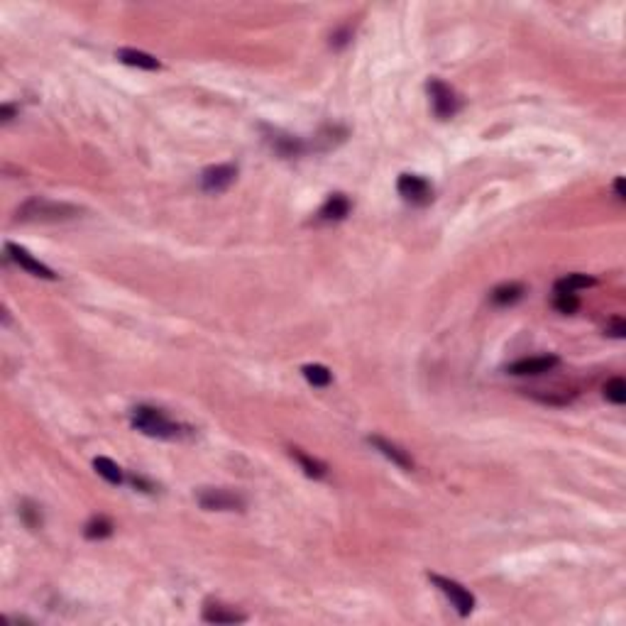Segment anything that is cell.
<instances>
[{"instance_id":"obj_1","label":"cell","mask_w":626,"mask_h":626,"mask_svg":"<svg viewBox=\"0 0 626 626\" xmlns=\"http://www.w3.org/2000/svg\"><path fill=\"white\" fill-rule=\"evenodd\" d=\"M130 423H132V428L149 436V438L174 441V438H181L184 433H188L186 426L171 421L167 414L162 411V409L145 406V404L132 409V411H130Z\"/></svg>"},{"instance_id":"obj_2","label":"cell","mask_w":626,"mask_h":626,"mask_svg":"<svg viewBox=\"0 0 626 626\" xmlns=\"http://www.w3.org/2000/svg\"><path fill=\"white\" fill-rule=\"evenodd\" d=\"M81 210L71 203H57L49 198H30L27 203H22L15 213V220L20 223H59V220H71L76 218Z\"/></svg>"},{"instance_id":"obj_3","label":"cell","mask_w":626,"mask_h":626,"mask_svg":"<svg viewBox=\"0 0 626 626\" xmlns=\"http://www.w3.org/2000/svg\"><path fill=\"white\" fill-rule=\"evenodd\" d=\"M196 500L206 512H242L245 509V500L237 492L223 490V487H206L198 492Z\"/></svg>"},{"instance_id":"obj_4","label":"cell","mask_w":626,"mask_h":626,"mask_svg":"<svg viewBox=\"0 0 626 626\" xmlns=\"http://www.w3.org/2000/svg\"><path fill=\"white\" fill-rule=\"evenodd\" d=\"M426 91H428V96H431V108H433V113L438 115L441 120L453 118V115L460 110L458 93L448 84H443L441 79H431L428 84H426Z\"/></svg>"},{"instance_id":"obj_5","label":"cell","mask_w":626,"mask_h":626,"mask_svg":"<svg viewBox=\"0 0 626 626\" xmlns=\"http://www.w3.org/2000/svg\"><path fill=\"white\" fill-rule=\"evenodd\" d=\"M428 578H431V583L438 587L443 595H446L448 600L453 602V607L458 609L460 617H470V614H473V609H475V597H473V592L465 590V587L460 585V583H455V580L443 578V575H428Z\"/></svg>"},{"instance_id":"obj_6","label":"cell","mask_w":626,"mask_h":626,"mask_svg":"<svg viewBox=\"0 0 626 626\" xmlns=\"http://www.w3.org/2000/svg\"><path fill=\"white\" fill-rule=\"evenodd\" d=\"M396 188L401 193L404 201H409L411 206H428L433 201V186L416 174H401L396 181Z\"/></svg>"},{"instance_id":"obj_7","label":"cell","mask_w":626,"mask_h":626,"mask_svg":"<svg viewBox=\"0 0 626 626\" xmlns=\"http://www.w3.org/2000/svg\"><path fill=\"white\" fill-rule=\"evenodd\" d=\"M264 140L269 142V147L274 149L279 157L284 159H291V157H301L303 152H306V142L301 140V137H293V135H286V132L281 130H269V127H264Z\"/></svg>"},{"instance_id":"obj_8","label":"cell","mask_w":626,"mask_h":626,"mask_svg":"<svg viewBox=\"0 0 626 626\" xmlns=\"http://www.w3.org/2000/svg\"><path fill=\"white\" fill-rule=\"evenodd\" d=\"M5 252H8V257L13 259V262L18 264V267L25 269L27 274L40 276V279H49V281L57 279V274H54V271L49 269L47 264H42L40 259L32 257V254L27 252L25 247H18V245H13V242H8V245H5Z\"/></svg>"},{"instance_id":"obj_9","label":"cell","mask_w":626,"mask_h":626,"mask_svg":"<svg viewBox=\"0 0 626 626\" xmlns=\"http://www.w3.org/2000/svg\"><path fill=\"white\" fill-rule=\"evenodd\" d=\"M235 179H237L235 164H215V167H208L201 174V188L208 193H220V191H225Z\"/></svg>"},{"instance_id":"obj_10","label":"cell","mask_w":626,"mask_h":626,"mask_svg":"<svg viewBox=\"0 0 626 626\" xmlns=\"http://www.w3.org/2000/svg\"><path fill=\"white\" fill-rule=\"evenodd\" d=\"M558 362H561V357L558 355H539V357H524V360H517V362H512L507 367L509 374H543V372H551L553 367H558Z\"/></svg>"},{"instance_id":"obj_11","label":"cell","mask_w":626,"mask_h":626,"mask_svg":"<svg viewBox=\"0 0 626 626\" xmlns=\"http://www.w3.org/2000/svg\"><path fill=\"white\" fill-rule=\"evenodd\" d=\"M367 443H369V446H372V448H377V450H379L384 458H389L394 465H399V468H404V470H414V460L409 458V453H406V450H401V448H399L396 443L382 438V436H369Z\"/></svg>"},{"instance_id":"obj_12","label":"cell","mask_w":626,"mask_h":626,"mask_svg":"<svg viewBox=\"0 0 626 626\" xmlns=\"http://www.w3.org/2000/svg\"><path fill=\"white\" fill-rule=\"evenodd\" d=\"M347 213H350V201H347V196L333 193V196L320 206L318 220H323V223H338V220H342Z\"/></svg>"},{"instance_id":"obj_13","label":"cell","mask_w":626,"mask_h":626,"mask_svg":"<svg viewBox=\"0 0 626 626\" xmlns=\"http://www.w3.org/2000/svg\"><path fill=\"white\" fill-rule=\"evenodd\" d=\"M115 57H118L120 62L127 64V66H137V69H147V71H154V69H159V66H162L157 59L152 57V54L137 52V49H118V52H115Z\"/></svg>"},{"instance_id":"obj_14","label":"cell","mask_w":626,"mask_h":626,"mask_svg":"<svg viewBox=\"0 0 626 626\" xmlns=\"http://www.w3.org/2000/svg\"><path fill=\"white\" fill-rule=\"evenodd\" d=\"M245 614H237L223 605H208L203 609V622L208 624H240L245 622Z\"/></svg>"},{"instance_id":"obj_15","label":"cell","mask_w":626,"mask_h":626,"mask_svg":"<svg viewBox=\"0 0 626 626\" xmlns=\"http://www.w3.org/2000/svg\"><path fill=\"white\" fill-rule=\"evenodd\" d=\"M291 458L296 460V463L303 468V473H306L308 477H313V480L325 477V473H328V468H325V465L320 463V460H315V458H311V455H306V453H303L301 448H291Z\"/></svg>"},{"instance_id":"obj_16","label":"cell","mask_w":626,"mask_h":626,"mask_svg":"<svg viewBox=\"0 0 626 626\" xmlns=\"http://www.w3.org/2000/svg\"><path fill=\"white\" fill-rule=\"evenodd\" d=\"M597 279H592V276L587 274H565L563 279L556 281V291H578V289H587V286H595Z\"/></svg>"},{"instance_id":"obj_17","label":"cell","mask_w":626,"mask_h":626,"mask_svg":"<svg viewBox=\"0 0 626 626\" xmlns=\"http://www.w3.org/2000/svg\"><path fill=\"white\" fill-rule=\"evenodd\" d=\"M524 296V286L522 284H502L492 291V301L497 306H509V303H517L519 298Z\"/></svg>"},{"instance_id":"obj_18","label":"cell","mask_w":626,"mask_h":626,"mask_svg":"<svg viewBox=\"0 0 626 626\" xmlns=\"http://www.w3.org/2000/svg\"><path fill=\"white\" fill-rule=\"evenodd\" d=\"M93 468H96V473L101 475L103 480H108L110 485H123V473H120V468L110 458H96L93 460Z\"/></svg>"},{"instance_id":"obj_19","label":"cell","mask_w":626,"mask_h":626,"mask_svg":"<svg viewBox=\"0 0 626 626\" xmlns=\"http://www.w3.org/2000/svg\"><path fill=\"white\" fill-rule=\"evenodd\" d=\"M301 372L306 377L308 384L313 387H328L330 379H333V374H330V369L325 367V365H306Z\"/></svg>"},{"instance_id":"obj_20","label":"cell","mask_w":626,"mask_h":626,"mask_svg":"<svg viewBox=\"0 0 626 626\" xmlns=\"http://www.w3.org/2000/svg\"><path fill=\"white\" fill-rule=\"evenodd\" d=\"M110 534H113V522H110V519H105V517L91 519V522L86 524V529H84V536H86V539H91V541L108 539Z\"/></svg>"},{"instance_id":"obj_21","label":"cell","mask_w":626,"mask_h":626,"mask_svg":"<svg viewBox=\"0 0 626 626\" xmlns=\"http://www.w3.org/2000/svg\"><path fill=\"white\" fill-rule=\"evenodd\" d=\"M20 519L22 522H25V526L27 529H42V512H40V507H37V504H32V502H22L20 504Z\"/></svg>"},{"instance_id":"obj_22","label":"cell","mask_w":626,"mask_h":626,"mask_svg":"<svg viewBox=\"0 0 626 626\" xmlns=\"http://www.w3.org/2000/svg\"><path fill=\"white\" fill-rule=\"evenodd\" d=\"M553 306H556L561 313L570 315V313H575L580 308V298H578V293H573V291H556Z\"/></svg>"},{"instance_id":"obj_23","label":"cell","mask_w":626,"mask_h":626,"mask_svg":"<svg viewBox=\"0 0 626 626\" xmlns=\"http://www.w3.org/2000/svg\"><path fill=\"white\" fill-rule=\"evenodd\" d=\"M605 396L607 401L612 404H624L626 401V382L622 379V377H614V379H609L605 384Z\"/></svg>"},{"instance_id":"obj_24","label":"cell","mask_w":626,"mask_h":626,"mask_svg":"<svg viewBox=\"0 0 626 626\" xmlns=\"http://www.w3.org/2000/svg\"><path fill=\"white\" fill-rule=\"evenodd\" d=\"M352 40V32L347 30V27H342V30H338L333 37H330V47H335V49H340V47H345L347 42Z\"/></svg>"},{"instance_id":"obj_25","label":"cell","mask_w":626,"mask_h":626,"mask_svg":"<svg viewBox=\"0 0 626 626\" xmlns=\"http://www.w3.org/2000/svg\"><path fill=\"white\" fill-rule=\"evenodd\" d=\"M607 335H612V338H624V335H626V323H624V318H612V320H609V325H607Z\"/></svg>"},{"instance_id":"obj_26","label":"cell","mask_w":626,"mask_h":626,"mask_svg":"<svg viewBox=\"0 0 626 626\" xmlns=\"http://www.w3.org/2000/svg\"><path fill=\"white\" fill-rule=\"evenodd\" d=\"M0 115H3V120L8 123V120H13L15 108H13V105H3V108H0Z\"/></svg>"},{"instance_id":"obj_27","label":"cell","mask_w":626,"mask_h":626,"mask_svg":"<svg viewBox=\"0 0 626 626\" xmlns=\"http://www.w3.org/2000/svg\"><path fill=\"white\" fill-rule=\"evenodd\" d=\"M614 191H617V198H619V201H624L626 196H624V179H622V176H619V179L614 181Z\"/></svg>"}]
</instances>
